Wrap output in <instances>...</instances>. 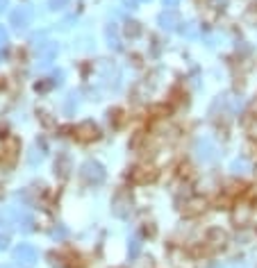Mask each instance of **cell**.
<instances>
[{
    "instance_id": "6da1fadb",
    "label": "cell",
    "mask_w": 257,
    "mask_h": 268,
    "mask_svg": "<svg viewBox=\"0 0 257 268\" xmlns=\"http://www.w3.org/2000/svg\"><path fill=\"white\" fill-rule=\"evenodd\" d=\"M105 168H103V164L93 162V159H89V162L82 164V168H80V180L86 184V186H98V184L105 182Z\"/></svg>"
},
{
    "instance_id": "7c38bea8",
    "label": "cell",
    "mask_w": 257,
    "mask_h": 268,
    "mask_svg": "<svg viewBox=\"0 0 257 268\" xmlns=\"http://www.w3.org/2000/svg\"><path fill=\"white\" fill-rule=\"evenodd\" d=\"M55 175L60 177V180H66V177L71 175V170H73V162H71V157L66 155V152H60L57 155V159H55Z\"/></svg>"
},
{
    "instance_id": "d590c367",
    "label": "cell",
    "mask_w": 257,
    "mask_h": 268,
    "mask_svg": "<svg viewBox=\"0 0 257 268\" xmlns=\"http://www.w3.org/2000/svg\"><path fill=\"white\" fill-rule=\"evenodd\" d=\"M178 2H180V0H164V5L171 7V9H173V7H178Z\"/></svg>"
},
{
    "instance_id": "4fadbf2b",
    "label": "cell",
    "mask_w": 257,
    "mask_h": 268,
    "mask_svg": "<svg viewBox=\"0 0 257 268\" xmlns=\"http://www.w3.org/2000/svg\"><path fill=\"white\" fill-rule=\"evenodd\" d=\"M232 221H235V225H246V223L251 221V207L246 203H239L235 205V211H232Z\"/></svg>"
},
{
    "instance_id": "5bb4252c",
    "label": "cell",
    "mask_w": 257,
    "mask_h": 268,
    "mask_svg": "<svg viewBox=\"0 0 257 268\" xmlns=\"http://www.w3.org/2000/svg\"><path fill=\"white\" fill-rule=\"evenodd\" d=\"M107 121H109V125H112V130H119L121 125L126 123V111L119 109V107H114V109L107 111Z\"/></svg>"
},
{
    "instance_id": "1f68e13d",
    "label": "cell",
    "mask_w": 257,
    "mask_h": 268,
    "mask_svg": "<svg viewBox=\"0 0 257 268\" xmlns=\"http://www.w3.org/2000/svg\"><path fill=\"white\" fill-rule=\"evenodd\" d=\"M123 7H128V9H134V7H137V0H123Z\"/></svg>"
},
{
    "instance_id": "8d00e7d4",
    "label": "cell",
    "mask_w": 257,
    "mask_h": 268,
    "mask_svg": "<svg viewBox=\"0 0 257 268\" xmlns=\"http://www.w3.org/2000/svg\"><path fill=\"white\" fill-rule=\"evenodd\" d=\"M196 2H198V5H203V7H205V5H210L212 0H196Z\"/></svg>"
},
{
    "instance_id": "cb8c5ba5",
    "label": "cell",
    "mask_w": 257,
    "mask_h": 268,
    "mask_svg": "<svg viewBox=\"0 0 257 268\" xmlns=\"http://www.w3.org/2000/svg\"><path fill=\"white\" fill-rule=\"evenodd\" d=\"M182 34H185V37H189V39H193V37H198V27L193 25V23H185V27H182Z\"/></svg>"
},
{
    "instance_id": "83f0119b",
    "label": "cell",
    "mask_w": 257,
    "mask_h": 268,
    "mask_svg": "<svg viewBox=\"0 0 257 268\" xmlns=\"http://www.w3.org/2000/svg\"><path fill=\"white\" fill-rule=\"evenodd\" d=\"M248 116H251L253 121H257V96L253 98L251 105H248Z\"/></svg>"
},
{
    "instance_id": "44dd1931",
    "label": "cell",
    "mask_w": 257,
    "mask_h": 268,
    "mask_svg": "<svg viewBox=\"0 0 257 268\" xmlns=\"http://www.w3.org/2000/svg\"><path fill=\"white\" fill-rule=\"evenodd\" d=\"M169 105H155V107H150V114L152 116H157V118H164V116H169Z\"/></svg>"
},
{
    "instance_id": "4dcf8cb0",
    "label": "cell",
    "mask_w": 257,
    "mask_h": 268,
    "mask_svg": "<svg viewBox=\"0 0 257 268\" xmlns=\"http://www.w3.org/2000/svg\"><path fill=\"white\" fill-rule=\"evenodd\" d=\"M62 78H64V73H62V71H57V73H55V75H53V78H50V80H53V84H62Z\"/></svg>"
},
{
    "instance_id": "d6a6232c",
    "label": "cell",
    "mask_w": 257,
    "mask_h": 268,
    "mask_svg": "<svg viewBox=\"0 0 257 268\" xmlns=\"http://www.w3.org/2000/svg\"><path fill=\"white\" fill-rule=\"evenodd\" d=\"M5 41H7V32L2 30V25H0V46H5Z\"/></svg>"
},
{
    "instance_id": "7a4b0ae2",
    "label": "cell",
    "mask_w": 257,
    "mask_h": 268,
    "mask_svg": "<svg viewBox=\"0 0 257 268\" xmlns=\"http://www.w3.org/2000/svg\"><path fill=\"white\" fill-rule=\"evenodd\" d=\"M132 209H134V203H132L130 191L119 189L112 198V214L116 216V218H128V216L132 214Z\"/></svg>"
},
{
    "instance_id": "ba28073f",
    "label": "cell",
    "mask_w": 257,
    "mask_h": 268,
    "mask_svg": "<svg viewBox=\"0 0 257 268\" xmlns=\"http://www.w3.org/2000/svg\"><path fill=\"white\" fill-rule=\"evenodd\" d=\"M37 55H39V66L46 68V66L53 64V59L57 57V43L53 41H46V43H37Z\"/></svg>"
},
{
    "instance_id": "484cf974",
    "label": "cell",
    "mask_w": 257,
    "mask_h": 268,
    "mask_svg": "<svg viewBox=\"0 0 257 268\" xmlns=\"http://www.w3.org/2000/svg\"><path fill=\"white\" fill-rule=\"evenodd\" d=\"M228 205H230V196H228V193L218 196V200H216V207H218V209H228Z\"/></svg>"
},
{
    "instance_id": "f1b7e54d",
    "label": "cell",
    "mask_w": 257,
    "mask_h": 268,
    "mask_svg": "<svg viewBox=\"0 0 257 268\" xmlns=\"http://www.w3.org/2000/svg\"><path fill=\"white\" fill-rule=\"evenodd\" d=\"M50 86H55V84H53V80H50V82H37V84H34V89L43 93V91H48Z\"/></svg>"
},
{
    "instance_id": "d4e9b609",
    "label": "cell",
    "mask_w": 257,
    "mask_h": 268,
    "mask_svg": "<svg viewBox=\"0 0 257 268\" xmlns=\"http://www.w3.org/2000/svg\"><path fill=\"white\" fill-rule=\"evenodd\" d=\"M141 141H144V132H134V137L130 141V150H137L139 145H141Z\"/></svg>"
},
{
    "instance_id": "e0dca14e",
    "label": "cell",
    "mask_w": 257,
    "mask_h": 268,
    "mask_svg": "<svg viewBox=\"0 0 257 268\" xmlns=\"http://www.w3.org/2000/svg\"><path fill=\"white\" fill-rule=\"evenodd\" d=\"M230 170L235 173V175H246V173H251V162H248L246 157H239V159L232 162Z\"/></svg>"
},
{
    "instance_id": "52a82bcc",
    "label": "cell",
    "mask_w": 257,
    "mask_h": 268,
    "mask_svg": "<svg viewBox=\"0 0 257 268\" xmlns=\"http://www.w3.org/2000/svg\"><path fill=\"white\" fill-rule=\"evenodd\" d=\"M19 150H21V144L16 137H7L2 141V159L0 162L5 164V166H14L16 157H19Z\"/></svg>"
},
{
    "instance_id": "7402d4cb",
    "label": "cell",
    "mask_w": 257,
    "mask_h": 268,
    "mask_svg": "<svg viewBox=\"0 0 257 268\" xmlns=\"http://www.w3.org/2000/svg\"><path fill=\"white\" fill-rule=\"evenodd\" d=\"M41 157H43V150H41L39 145H37V148H34V150L30 152V155H27V162L32 164V166H37V164L41 162Z\"/></svg>"
},
{
    "instance_id": "8fae6325",
    "label": "cell",
    "mask_w": 257,
    "mask_h": 268,
    "mask_svg": "<svg viewBox=\"0 0 257 268\" xmlns=\"http://www.w3.org/2000/svg\"><path fill=\"white\" fill-rule=\"evenodd\" d=\"M9 21H12V25L16 27V30H25L27 25H30V21H32V7H19V9H14L12 16H9Z\"/></svg>"
},
{
    "instance_id": "f35d334b",
    "label": "cell",
    "mask_w": 257,
    "mask_h": 268,
    "mask_svg": "<svg viewBox=\"0 0 257 268\" xmlns=\"http://www.w3.org/2000/svg\"><path fill=\"white\" fill-rule=\"evenodd\" d=\"M253 9H257V0H255V2H253Z\"/></svg>"
},
{
    "instance_id": "2e32d148",
    "label": "cell",
    "mask_w": 257,
    "mask_h": 268,
    "mask_svg": "<svg viewBox=\"0 0 257 268\" xmlns=\"http://www.w3.org/2000/svg\"><path fill=\"white\" fill-rule=\"evenodd\" d=\"M105 37H107V43H109V48H114V50H121V39H119V27L114 25V23H109L105 30Z\"/></svg>"
},
{
    "instance_id": "836d02e7",
    "label": "cell",
    "mask_w": 257,
    "mask_h": 268,
    "mask_svg": "<svg viewBox=\"0 0 257 268\" xmlns=\"http://www.w3.org/2000/svg\"><path fill=\"white\" fill-rule=\"evenodd\" d=\"M137 268H152V259H146V262H141Z\"/></svg>"
},
{
    "instance_id": "30bf717a",
    "label": "cell",
    "mask_w": 257,
    "mask_h": 268,
    "mask_svg": "<svg viewBox=\"0 0 257 268\" xmlns=\"http://www.w3.org/2000/svg\"><path fill=\"white\" fill-rule=\"evenodd\" d=\"M216 145L212 144L210 139H198L196 141V157L200 162H214L216 159Z\"/></svg>"
},
{
    "instance_id": "5b68a950",
    "label": "cell",
    "mask_w": 257,
    "mask_h": 268,
    "mask_svg": "<svg viewBox=\"0 0 257 268\" xmlns=\"http://www.w3.org/2000/svg\"><path fill=\"white\" fill-rule=\"evenodd\" d=\"M205 209H207V200H205L203 196H187V200L182 203V207H180V211H182L185 218H196V216H200Z\"/></svg>"
},
{
    "instance_id": "9c48e42d",
    "label": "cell",
    "mask_w": 257,
    "mask_h": 268,
    "mask_svg": "<svg viewBox=\"0 0 257 268\" xmlns=\"http://www.w3.org/2000/svg\"><path fill=\"white\" fill-rule=\"evenodd\" d=\"M14 262L21 264V266H32L37 262V250L27 243H21L19 248L14 250Z\"/></svg>"
},
{
    "instance_id": "603a6c76",
    "label": "cell",
    "mask_w": 257,
    "mask_h": 268,
    "mask_svg": "<svg viewBox=\"0 0 257 268\" xmlns=\"http://www.w3.org/2000/svg\"><path fill=\"white\" fill-rule=\"evenodd\" d=\"M66 236H68V229H66L64 225H57V227L53 229V239H55V241H64Z\"/></svg>"
},
{
    "instance_id": "60d3db41",
    "label": "cell",
    "mask_w": 257,
    "mask_h": 268,
    "mask_svg": "<svg viewBox=\"0 0 257 268\" xmlns=\"http://www.w3.org/2000/svg\"><path fill=\"white\" fill-rule=\"evenodd\" d=\"M0 57H2V50H0Z\"/></svg>"
},
{
    "instance_id": "3957f363",
    "label": "cell",
    "mask_w": 257,
    "mask_h": 268,
    "mask_svg": "<svg viewBox=\"0 0 257 268\" xmlns=\"http://www.w3.org/2000/svg\"><path fill=\"white\" fill-rule=\"evenodd\" d=\"M73 137L78 139L80 144H91V141L100 139V127L93 121H82L80 125L73 127Z\"/></svg>"
},
{
    "instance_id": "4316f807",
    "label": "cell",
    "mask_w": 257,
    "mask_h": 268,
    "mask_svg": "<svg viewBox=\"0 0 257 268\" xmlns=\"http://www.w3.org/2000/svg\"><path fill=\"white\" fill-rule=\"evenodd\" d=\"M68 5V0H48V7L50 9H62V7Z\"/></svg>"
},
{
    "instance_id": "ac0fdd59",
    "label": "cell",
    "mask_w": 257,
    "mask_h": 268,
    "mask_svg": "<svg viewBox=\"0 0 257 268\" xmlns=\"http://www.w3.org/2000/svg\"><path fill=\"white\" fill-rule=\"evenodd\" d=\"M123 32H126L128 39H139V37H141V32H144V27H141V23H137V21H128Z\"/></svg>"
},
{
    "instance_id": "f546056e",
    "label": "cell",
    "mask_w": 257,
    "mask_h": 268,
    "mask_svg": "<svg viewBox=\"0 0 257 268\" xmlns=\"http://www.w3.org/2000/svg\"><path fill=\"white\" fill-rule=\"evenodd\" d=\"M144 234L146 236H155V234H157V229H155L152 223H146V225H144Z\"/></svg>"
},
{
    "instance_id": "d6986e66",
    "label": "cell",
    "mask_w": 257,
    "mask_h": 268,
    "mask_svg": "<svg viewBox=\"0 0 257 268\" xmlns=\"http://www.w3.org/2000/svg\"><path fill=\"white\" fill-rule=\"evenodd\" d=\"M139 252H141V241H139L137 236H132L130 241H128V257H130V259H137Z\"/></svg>"
},
{
    "instance_id": "e575fe53",
    "label": "cell",
    "mask_w": 257,
    "mask_h": 268,
    "mask_svg": "<svg viewBox=\"0 0 257 268\" xmlns=\"http://www.w3.org/2000/svg\"><path fill=\"white\" fill-rule=\"evenodd\" d=\"M7 243H9V236H0V248H7Z\"/></svg>"
},
{
    "instance_id": "74e56055",
    "label": "cell",
    "mask_w": 257,
    "mask_h": 268,
    "mask_svg": "<svg viewBox=\"0 0 257 268\" xmlns=\"http://www.w3.org/2000/svg\"><path fill=\"white\" fill-rule=\"evenodd\" d=\"M5 7H7V0H0V12H2Z\"/></svg>"
},
{
    "instance_id": "277c9868",
    "label": "cell",
    "mask_w": 257,
    "mask_h": 268,
    "mask_svg": "<svg viewBox=\"0 0 257 268\" xmlns=\"http://www.w3.org/2000/svg\"><path fill=\"white\" fill-rule=\"evenodd\" d=\"M159 177V170L155 166H134L128 173V180L132 184H152Z\"/></svg>"
},
{
    "instance_id": "9a60e30c",
    "label": "cell",
    "mask_w": 257,
    "mask_h": 268,
    "mask_svg": "<svg viewBox=\"0 0 257 268\" xmlns=\"http://www.w3.org/2000/svg\"><path fill=\"white\" fill-rule=\"evenodd\" d=\"M159 25L164 27V30H175L180 25V19L175 12H164L159 14Z\"/></svg>"
},
{
    "instance_id": "ffe728a7",
    "label": "cell",
    "mask_w": 257,
    "mask_h": 268,
    "mask_svg": "<svg viewBox=\"0 0 257 268\" xmlns=\"http://www.w3.org/2000/svg\"><path fill=\"white\" fill-rule=\"evenodd\" d=\"M75 109H78V93H71V96H66L64 111H66V114H73Z\"/></svg>"
},
{
    "instance_id": "ab89813d",
    "label": "cell",
    "mask_w": 257,
    "mask_h": 268,
    "mask_svg": "<svg viewBox=\"0 0 257 268\" xmlns=\"http://www.w3.org/2000/svg\"><path fill=\"white\" fill-rule=\"evenodd\" d=\"M0 159H2V145H0Z\"/></svg>"
},
{
    "instance_id": "8992f818",
    "label": "cell",
    "mask_w": 257,
    "mask_h": 268,
    "mask_svg": "<svg viewBox=\"0 0 257 268\" xmlns=\"http://www.w3.org/2000/svg\"><path fill=\"white\" fill-rule=\"evenodd\" d=\"M205 243L210 250H223L228 246V232L221 227H210L205 234Z\"/></svg>"
}]
</instances>
